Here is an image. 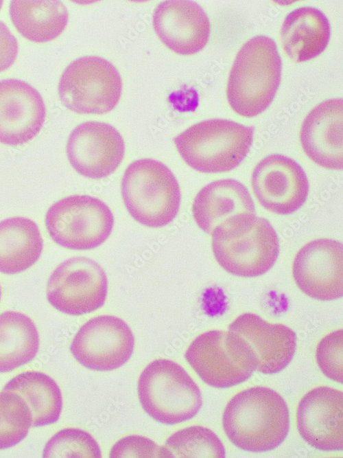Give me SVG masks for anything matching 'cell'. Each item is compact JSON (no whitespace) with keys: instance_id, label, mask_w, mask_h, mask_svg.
<instances>
[{"instance_id":"5b68a950","label":"cell","mask_w":343,"mask_h":458,"mask_svg":"<svg viewBox=\"0 0 343 458\" xmlns=\"http://www.w3.org/2000/svg\"><path fill=\"white\" fill-rule=\"evenodd\" d=\"M121 195L130 216L147 227L168 225L179 210L180 190L176 177L165 164L152 159H139L127 167Z\"/></svg>"},{"instance_id":"ba28073f","label":"cell","mask_w":343,"mask_h":458,"mask_svg":"<svg viewBox=\"0 0 343 458\" xmlns=\"http://www.w3.org/2000/svg\"><path fill=\"white\" fill-rule=\"evenodd\" d=\"M121 76L108 60L79 58L64 70L58 84L62 104L80 114H103L113 110L121 93Z\"/></svg>"},{"instance_id":"2e32d148","label":"cell","mask_w":343,"mask_h":458,"mask_svg":"<svg viewBox=\"0 0 343 458\" xmlns=\"http://www.w3.org/2000/svg\"><path fill=\"white\" fill-rule=\"evenodd\" d=\"M297 428L311 446L323 451L343 448V393L329 387L310 390L300 400Z\"/></svg>"},{"instance_id":"30bf717a","label":"cell","mask_w":343,"mask_h":458,"mask_svg":"<svg viewBox=\"0 0 343 458\" xmlns=\"http://www.w3.org/2000/svg\"><path fill=\"white\" fill-rule=\"evenodd\" d=\"M227 332L256 371L276 374L291 362L296 347V335L288 326L270 323L253 313H244L228 326Z\"/></svg>"},{"instance_id":"ac0fdd59","label":"cell","mask_w":343,"mask_h":458,"mask_svg":"<svg viewBox=\"0 0 343 458\" xmlns=\"http://www.w3.org/2000/svg\"><path fill=\"white\" fill-rule=\"evenodd\" d=\"M152 23L161 41L179 54L200 51L209 38V19L202 8L193 1L161 2L154 11Z\"/></svg>"},{"instance_id":"4316f807","label":"cell","mask_w":343,"mask_h":458,"mask_svg":"<svg viewBox=\"0 0 343 458\" xmlns=\"http://www.w3.org/2000/svg\"><path fill=\"white\" fill-rule=\"evenodd\" d=\"M32 413L26 402L12 391L0 393V450L21 442L32 426Z\"/></svg>"},{"instance_id":"7a4b0ae2","label":"cell","mask_w":343,"mask_h":458,"mask_svg":"<svg viewBox=\"0 0 343 458\" xmlns=\"http://www.w3.org/2000/svg\"><path fill=\"white\" fill-rule=\"evenodd\" d=\"M281 59L276 43L259 35L239 50L226 88L228 102L238 115L255 117L272 102L281 78Z\"/></svg>"},{"instance_id":"7402d4cb","label":"cell","mask_w":343,"mask_h":458,"mask_svg":"<svg viewBox=\"0 0 343 458\" xmlns=\"http://www.w3.org/2000/svg\"><path fill=\"white\" fill-rule=\"evenodd\" d=\"M43 242L38 225L25 217L0 222V272L16 274L32 266L40 257Z\"/></svg>"},{"instance_id":"d6a6232c","label":"cell","mask_w":343,"mask_h":458,"mask_svg":"<svg viewBox=\"0 0 343 458\" xmlns=\"http://www.w3.org/2000/svg\"><path fill=\"white\" fill-rule=\"evenodd\" d=\"M2 2H3L2 1H0V8H1V5H2Z\"/></svg>"},{"instance_id":"4dcf8cb0","label":"cell","mask_w":343,"mask_h":458,"mask_svg":"<svg viewBox=\"0 0 343 458\" xmlns=\"http://www.w3.org/2000/svg\"><path fill=\"white\" fill-rule=\"evenodd\" d=\"M18 43L6 25L0 21V72L8 69L18 54Z\"/></svg>"},{"instance_id":"277c9868","label":"cell","mask_w":343,"mask_h":458,"mask_svg":"<svg viewBox=\"0 0 343 458\" xmlns=\"http://www.w3.org/2000/svg\"><path fill=\"white\" fill-rule=\"evenodd\" d=\"M254 128L224 119L195 124L174 138L185 163L204 173L225 172L237 167L246 157Z\"/></svg>"},{"instance_id":"f1b7e54d","label":"cell","mask_w":343,"mask_h":458,"mask_svg":"<svg viewBox=\"0 0 343 458\" xmlns=\"http://www.w3.org/2000/svg\"><path fill=\"white\" fill-rule=\"evenodd\" d=\"M343 330L333 331L318 344L316 351L317 364L328 378L338 383L343 382Z\"/></svg>"},{"instance_id":"e0dca14e","label":"cell","mask_w":343,"mask_h":458,"mask_svg":"<svg viewBox=\"0 0 343 458\" xmlns=\"http://www.w3.org/2000/svg\"><path fill=\"white\" fill-rule=\"evenodd\" d=\"M46 116L39 92L17 79L0 80V143L19 146L32 140Z\"/></svg>"},{"instance_id":"44dd1931","label":"cell","mask_w":343,"mask_h":458,"mask_svg":"<svg viewBox=\"0 0 343 458\" xmlns=\"http://www.w3.org/2000/svg\"><path fill=\"white\" fill-rule=\"evenodd\" d=\"M330 36L331 27L327 16L320 10L309 6L288 13L281 30L284 51L298 62L320 55L327 47Z\"/></svg>"},{"instance_id":"8fae6325","label":"cell","mask_w":343,"mask_h":458,"mask_svg":"<svg viewBox=\"0 0 343 458\" xmlns=\"http://www.w3.org/2000/svg\"><path fill=\"white\" fill-rule=\"evenodd\" d=\"M134 347L133 334L124 321L112 315H100L79 329L70 350L84 367L110 371L124 365L132 356Z\"/></svg>"},{"instance_id":"3957f363","label":"cell","mask_w":343,"mask_h":458,"mask_svg":"<svg viewBox=\"0 0 343 458\" xmlns=\"http://www.w3.org/2000/svg\"><path fill=\"white\" fill-rule=\"evenodd\" d=\"M212 250L220 266L239 277L267 273L279 253L277 234L268 220L241 214L226 221L211 233Z\"/></svg>"},{"instance_id":"1f68e13d","label":"cell","mask_w":343,"mask_h":458,"mask_svg":"<svg viewBox=\"0 0 343 458\" xmlns=\"http://www.w3.org/2000/svg\"><path fill=\"white\" fill-rule=\"evenodd\" d=\"M1 285H0V299H1Z\"/></svg>"},{"instance_id":"cb8c5ba5","label":"cell","mask_w":343,"mask_h":458,"mask_svg":"<svg viewBox=\"0 0 343 458\" xmlns=\"http://www.w3.org/2000/svg\"><path fill=\"white\" fill-rule=\"evenodd\" d=\"M3 391L20 396L28 405L33 426H43L60 417L62 398L60 389L49 376L40 371H25L11 379Z\"/></svg>"},{"instance_id":"4fadbf2b","label":"cell","mask_w":343,"mask_h":458,"mask_svg":"<svg viewBox=\"0 0 343 458\" xmlns=\"http://www.w3.org/2000/svg\"><path fill=\"white\" fill-rule=\"evenodd\" d=\"M251 182L259 203L277 214L294 213L307 198L306 174L296 161L285 155L273 154L262 159L253 170Z\"/></svg>"},{"instance_id":"ffe728a7","label":"cell","mask_w":343,"mask_h":458,"mask_svg":"<svg viewBox=\"0 0 343 458\" xmlns=\"http://www.w3.org/2000/svg\"><path fill=\"white\" fill-rule=\"evenodd\" d=\"M191 211L197 225L211 234L237 216L255 214V208L248 189L237 180L226 179L202 187L194 198Z\"/></svg>"},{"instance_id":"6da1fadb","label":"cell","mask_w":343,"mask_h":458,"mask_svg":"<svg viewBox=\"0 0 343 458\" xmlns=\"http://www.w3.org/2000/svg\"><path fill=\"white\" fill-rule=\"evenodd\" d=\"M224 433L236 447L261 453L277 448L289 430L285 400L268 387L257 386L234 396L222 416Z\"/></svg>"},{"instance_id":"603a6c76","label":"cell","mask_w":343,"mask_h":458,"mask_svg":"<svg viewBox=\"0 0 343 458\" xmlns=\"http://www.w3.org/2000/svg\"><path fill=\"white\" fill-rule=\"evenodd\" d=\"M10 16L18 32L26 39L45 43L58 37L68 22V12L58 0H13Z\"/></svg>"},{"instance_id":"7c38bea8","label":"cell","mask_w":343,"mask_h":458,"mask_svg":"<svg viewBox=\"0 0 343 458\" xmlns=\"http://www.w3.org/2000/svg\"><path fill=\"white\" fill-rule=\"evenodd\" d=\"M185 357L200 378L215 388H228L248 379L255 371L227 332L213 330L198 336Z\"/></svg>"},{"instance_id":"8992f818","label":"cell","mask_w":343,"mask_h":458,"mask_svg":"<svg viewBox=\"0 0 343 458\" xmlns=\"http://www.w3.org/2000/svg\"><path fill=\"white\" fill-rule=\"evenodd\" d=\"M137 391L145 412L164 424L191 419L202 404L198 386L180 365L169 359L149 363L139 376Z\"/></svg>"},{"instance_id":"5bb4252c","label":"cell","mask_w":343,"mask_h":458,"mask_svg":"<svg viewBox=\"0 0 343 458\" xmlns=\"http://www.w3.org/2000/svg\"><path fill=\"white\" fill-rule=\"evenodd\" d=\"M66 150L70 164L78 173L99 179L118 168L124 157L125 145L121 134L111 125L86 122L71 131Z\"/></svg>"},{"instance_id":"f546056e","label":"cell","mask_w":343,"mask_h":458,"mask_svg":"<svg viewBox=\"0 0 343 458\" xmlns=\"http://www.w3.org/2000/svg\"><path fill=\"white\" fill-rule=\"evenodd\" d=\"M110 457H161V446L150 439L132 435L121 438L112 447Z\"/></svg>"},{"instance_id":"d6986e66","label":"cell","mask_w":343,"mask_h":458,"mask_svg":"<svg viewBox=\"0 0 343 458\" xmlns=\"http://www.w3.org/2000/svg\"><path fill=\"white\" fill-rule=\"evenodd\" d=\"M343 102L325 100L304 119L300 132L302 148L315 163L331 170H342Z\"/></svg>"},{"instance_id":"83f0119b","label":"cell","mask_w":343,"mask_h":458,"mask_svg":"<svg viewBox=\"0 0 343 458\" xmlns=\"http://www.w3.org/2000/svg\"><path fill=\"white\" fill-rule=\"evenodd\" d=\"M43 457L100 458L102 453L97 442L88 432L67 428L50 438L44 448Z\"/></svg>"},{"instance_id":"9a60e30c","label":"cell","mask_w":343,"mask_h":458,"mask_svg":"<svg viewBox=\"0 0 343 458\" xmlns=\"http://www.w3.org/2000/svg\"><path fill=\"white\" fill-rule=\"evenodd\" d=\"M342 264L341 242L329 238L314 240L296 253L293 277L307 296L321 301L337 299L343 295Z\"/></svg>"},{"instance_id":"9c48e42d","label":"cell","mask_w":343,"mask_h":458,"mask_svg":"<svg viewBox=\"0 0 343 458\" xmlns=\"http://www.w3.org/2000/svg\"><path fill=\"white\" fill-rule=\"evenodd\" d=\"M108 292V279L103 268L85 257L69 258L50 275L47 298L58 310L70 315L91 312L102 307Z\"/></svg>"},{"instance_id":"52a82bcc","label":"cell","mask_w":343,"mask_h":458,"mask_svg":"<svg viewBox=\"0 0 343 458\" xmlns=\"http://www.w3.org/2000/svg\"><path fill=\"white\" fill-rule=\"evenodd\" d=\"M45 222L50 237L58 244L73 250H88L101 245L109 237L114 216L101 200L73 195L51 205Z\"/></svg>"},{"instance_id":"484cf974","label":"cell","mask_w":343,"mask_h":458,"mask_svg":"<svg viewBox=\"0 0 343 458\" xmlns=\"http://www.w3.org/2000/svg\"><path fill=\"white\" fill-rule=\"evenodd\" d=\"M161 457H213L224 458L225 448L209 428L202 426H191L179 430L161 446Z\"/></svg>"},{"instance_id":"d4e9b609","label":"cell","mask_w":343,"mask_h":458,"mask_svg":"<svg viewBox=\"0 0 343 458\" xmlns=\"http://www.w3.org/2000/svg\"><path fill=\"white\" fill-rule=\"evenodd\" d=\"M33 321L15 311L0 314V372H8L31 361L39 348Z\"/></svg>"}]
</instances>
